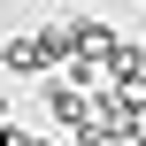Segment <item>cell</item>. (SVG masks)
<instances>
[{
  "label": "cell",
  "mask_w": 146,
  "mask_h": 146,
  "mask_svg": "<svg viewBox=\"0 0 146 146\" xmlns=\"http://www.w3.org/2000/svg\"><path fill=\"white\" fill-rule=\"evenodd\" d=\"M54 54H62V46H54V38H8V46H0V62H8V69H15V77H31V69H46V62H54Z\"/></svg>",
  "instance_id": "obj_1"
},
{
  "label": "cell",
  "mask_w": 146,
  "mask_h": 146,
  "mask_svg": "<svg viewBox=\"0 0 146 146\" xmlns=\"http://www.w3.org/2000/svg\"><path fill=\"white\" fill-rule=\"evenodd\" d=\"M46 108H54V123H85V85H46Z\"/></svg>",
  "instance_id": "obj_2"
},
{
  "label": "cell",
  "mask_w": 146,
  "mask_h": 146,
  "mask_svg": "<svg viewBox=\"0 0 146 146\" xmlns=\"http://www.w3.org/2000/svg\"><path fill=\"white\" fill-rule=\"evenodd\" d=\"M0 146H46V139H31V131H15V123H8V131H0Z\"/></svg>",
  "instance_id": "obj_3"
},
{
  "label": "cell",
  "mask_w": 146,
  "mask_h": 146,
  "mask_svg": "<svg viewBox=\"0 0 146 146\" xmlns=\"http://www.w3.org/2000/svg\"><path fill=\"white\" fill-rule=\"evenodd\" d=\"M123 139H131V146H146V115H131V123H123Z\"/></svg>",
  "instance_id": "obj_4"
},
{
  "label": "cell",
  "mask_w": 146,
  "mask_h": 146,
  "mask_svg": "<svg viewBox=\"0 0 146 146\" xmlns=\"http://www.w3.org/2000/svg\"><path fill=\"white\" fill-rule=\"evenodd\" d=\"M0 115H8V100H0Z\"/></svg>",
  "instance_id": "obj_5"
}]
</instances>
